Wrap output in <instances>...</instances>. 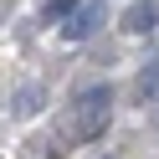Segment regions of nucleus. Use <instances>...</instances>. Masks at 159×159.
<instances>
[{
    "label": "nucleus",
    "instance_id": "obj_1",
    "mask_svg": "<svg viewBox=\"0 0 159 159\" xmlns=\"http://www.w3.org/2000/svg\"><path fill=\"white\" fill-rule=\"evenodd\" d=\"M108 118H113V87H87V93H77L72 108H67L72 139H98L108 128Z\"/></svg>",
    "mask_w": 159,
    "mask_h": 159
},
{
    "label": "nucleus",
    "instance_id": "obj_2",
    "mask_svg": "<svg viewBox=\"0 0 159 159\" xmlns=\"http://www.w3.org/2000/svg\"><path fill=\"white\" fill-rule=\"evenodd\" d=\"M103 26V5H82L77 16H67V41H87Z\"/></svg>",
    "mask_w": 159,
    "mask_h": 159
},
{
    "label": "nucleus",
    "instance_id": "obj_3",
    "mask_svg": "<svg viewBox=\"0 0 159 159\" xmlns=\"http://www.w3.org/2000/svg\"><path fill=\"white\" fill-rule=\"evenodd\" d=\"M159 26V5L154 0H139L134 11H123V31H134V36H149Z\"/></svg>",
    "mask_w": 159,
    "mask_h": 159
},
{
    "label": "nucleus",
    "instance_id": "obj_4",
    "mask_svg": "<svg viewBox=\"0 0 159 159\" xmlns=\"http://www.w3.org/2000/svg\"><path fill=\"white\" fill-rule=\"evenodd\" d=\"M11 108H16V118L41 113V108H46V87H41V82H26L21 93H16V103H11Z\"/></svg>",
    "mask_w": 159,
    "mask_h": 159
},
{
    "label": "nucleus",
    "instance_id": "obj_5",
    "mask_svg": "<svg viewBox=\"0 0 159 159\" xmlns=\"http://www.w3.org/2000/svg\"><path fill=\"white\" fill-rule=\"evenodd\" d=\"M77 5L82 0H46V16L52 21H67V16H77Z\"/></svg>",
    "mask_w": 159,
    "mask_h": 159
},
{
    "label": "nucleus",
    "instance_id": "obj_6",
    "mask_svg": "<svg viewBox=\"0 0 159 159\" xmlns=\"http://www.w3.org/2000/svg\"><path fill=\"white\" fill-rule=\"evenodd\" d=\"M144 98H159V67H149V72H144Z\"/></svg>",
    "mask_w": 159,
    "mask_h": 159
}]
</instances>
